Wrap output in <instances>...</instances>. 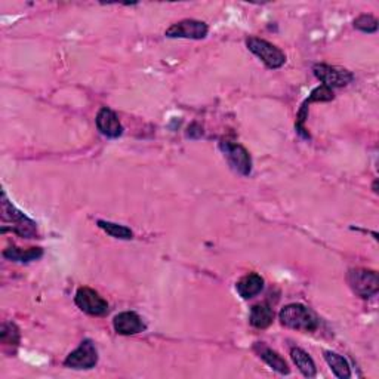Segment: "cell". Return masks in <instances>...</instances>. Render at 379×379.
<instances>
[{
    "label": "cell",
    "mask_w": 379,
    "mask_h": 379,
    "mask_svg": "<svg viewBox=\"0 0 379 379\" xmlns=\"http://www.w3.org/2000/svg\"><path fill=\"white\" fill-rule=\"evenodd\" d=\"M254 351L256 352L259 359H263L270 366L273 371L279 372L280 375H289L291 373V369H289V366H287L286 360L279 354L277 351L271 350L264 343H256L254 345Z\"/></svg>",
    "instance_id": "obj_12"
},
{
    "label": "cell",
    "mask_w": 379,
    "mask_h": 379,
    "mask_svg": "<svg viewBox=\"0 0 379 379\" xmlns=\"http://www.w3.org/2000/svg\"><path fill=\"white\" fill-rule=\"evenodd\" d=\"M113 328L119 335L130 336L146 331V323L142 322V319L137 315V312L123 311L114 317Z\"/></svg>",
    "instance_id": "obj_10"
},
{
    "label": "cell",
    "mask_w": 379,
    "mask_h": 379,
    "mask_svg": "<svg viewBox=\"0 0 379 379\" xmlns=\"http://www.w3.org/2000/svg\"><path fill=\"white\" fill-rule=\"evenodd\" d=\"M326 363L329 364V368L332 369L333 375L339 379H348L351 378V368L348 361L335 351H324L323 352Z\"/></svg>",
    "instance_id": "obj_17"
},
{
    "label": "cell",
    "mask_w": 379,
    "mask_h": 379,
    "mask_svg": "<svg viewBox=\"0 0 379 379\" xmlns=\"http://www.w3.org/2000/svg\"><path fill=\"white\" fill-rule=\"evenodd\" d=\"M263 289H264V279L256 273L246 274V276L242 277L236 284V291L243 299H251L258 294H261Z\"/></svg>",
    "instance_id": "obj_13"
},
{
    "label": "cell",
    "mask_w": 379,
    "mask_h": 379,
    "mask_svg": "<svg viewBox=\"0 0 379 379\" xmlns=\"http://www.w3.org/2000/svg\"><path fill=\"white\" fill-rule=\"evenodd\" d=\"M354 27L363 33H375L378 30V20L373 15L363 14L354 20Z\"/></svg>",
    "instance_id": "obj_21"
},
{
    "label": "cell",
    "mask_w": 379,
    "mask_h": 379,
    "mask_svg": "<svg viewBox=\"0 0 379 379\" xmlns=\"http://www.w3.org/2000/svg\"><path fill=\"white\" fill-rule=\"evenodd\" d=\"M74 303L83 312L89 316L102 317L109 315V303L97 291L90 287H79L74 296Z\"/></svg>",
    "instance_id": "obj_7"
},
{
    "label": "cell",
    "mask_w": 379,
    "mask_h": 379,
    "mask_svg": "<svg viewBox=\"0 0 379 379\" xmlns=\"http://www.w3.org/2000/svg\"><path fill=\"white\" fill-rule=\"evenodd\" d=\"M95 122L99 132L109 138H119L123 134V126L119 120V117H117V114L113 110L107 107H102L98 111Z\"/></svg>",
    "instance_id": "obj_11"
},
{
    "label": "cell",
    "mask_w": 379,
    "mask_h": 379,
    "mask_svg": "<svg viewBox=\"0 0 379 379\" xmlns=\"http://www.w3.org/2000/svg\"><path fill=\"white\" fill-rule=\"evenodd\" d=\"M97 226L106 231L109 236L119 239V240H130L134 237V233L130 228H128L126 226L122 224H116V222H110V221H104V219H98Z\"/></svg>",
    "instance_id": "obj_18"
},
{
    "label": "cell",
    "mask_w": 379,
    "mask_h": 379,
    "mask_svg": "<svg viewBox=\"0 0 379 379\" xmlns=\"http://www.w3.org/2000/svg\"><path fill=\"white\" fill-rule=\"evenodd\" d=\"M274 320V310L263 303V304H255L251 308V316H249V322L256 329H267L273 324Z\"/></svg>",
    "instance_id": "obj_15"
},
{
    "label": "cell",
    "mask_w": 379,
    "mask_h": 379,
    "mask_svg": "<svg viewBox=\"0 0 379 379\" xmlns=\"http://www.w3.org/2000/svg\"><path fill=\"white\" fill-rule=\"evenodd\" d=\"M209 33L207 24L199 20H182L172 24L165 32L169 39H191V41H202Z\"/></svg>",
    "instance_id": "obj_9"
},
{
    "label": "cell",
    "mask_w": 379,
    "mask_h": 379,
    "mask_svg": "<svg viewBox=\"0 0 379 379\" xmlns=\"http://www.w3.org/2000/svg\"><path fill=\"white\" fill-rule=\"evenodd\" d=\"M4 256L9 261H15V263H32L43 256L42 247H29V249H21L17 246H9L8 249L4 251Z\"/></svg>",
    "instance_id": "obj_14"
},
{
    "label": "cell",
    "mask_w": 379,
    "mask_h": 379,
    "mask_svg": "<svg viewBox=\"0 0 379 379\" xmlns=\"http://www.w3.org/2000/svg\"><path fill=\"white\" fill-rule=\"evenodd\" d=\"M335 98L333 95V89L331 88H326V86H319L316 88L312 92L308 95V98L303 102V106H310L311 102H328V101H332Z\"/></svg>",
    "instance_id": "obj_20"
},
{
    "label": "cell",
    "mask_w": 379,
    "mask_h": 379,
    "mask_svg": "<svg viewBox=\"0 0 379 379\" xmlns=\"http://www.w3.org/2000/svg\"><path fill=\"white\" fill-rule=\"evenodd\" d=\"M20 329L15 323L6 322L0 326V341L5 345H18L20 344Z\"/></svg>",
    "instance_id": "obj_19"
},
{
    "label": "cell",
    "mask_w": 379,
    "mask_h": 379,
    "mask_svg": "<svg viewBox=\"0 0 379 379\" xmlns=\"http://www.w3.org/2000/svg\"><path fill=\"white\" fill-rule=\"evenodd\" d=\"M312 73L326 88H344L350 85L354 79V76L347 69L338 67V65L329 64H316L312 67Z\"/></svg>",
    "instance_id": "obj_8"
},
{
    "label": "cell",
    "mask_w": 379,
    "mask_h": 379,
    "mask_svg": "<svg viewBox=\"0 0 379 379\" xmlns=\"http://www.w3.org/2000/svg\"><path fill=\"white\" fill-rule=\"evenodd\" d=\"M246 46L254 55H256L261 61L266 64V67L270 70H277L286 64V55L282 49L276 45H273L264 39L249 37L246 39Z\"/></svg>",
    "instance_id": "obj_4"
},
{
    "label": "cell",
    "mask_w": 379,
    "mask_h": 379,
    "mask_svg": "<svg viewBox=\"0 0 379 379\" xmlns=\"http://www.w3.org/2000/svg\"><path fill=\"white\" fill-rule=\"evenodd\" d=\"M219 150L224 154L228 165L243 177H249L252 174V158L249 151L243 146L230 141H221Z\"/></svg>",
    "instance_id": "obj_5"
},
{
    "label": "cell",
    "mask_w": 379,
    "mask_h": 379,
    "mask_svg": "<svg viewBox=\"0 0 379 379\" xmlns=\"http://www.w3.org/2000/svg\"><path fill=\"white\" fill-rule=\"evenodd\" d=\"M291 357H292L296 368L299 369V372L303 373L305 378H315L316 376V373H317L316 363L310 357L307 351H304L303 348H298V347L292 348Z\"/></svg>",
    "instance_id": "obj_16"
},
{
    "label": "cell",
    "mask_w": 379,
    "mask_h": 379,
    "mask_svg": "<svg viewBox=\"0 0 379 379\" xmlns=\"http://www.w3.org/2000/svg\"><path fill=\"white\" fill-rule=\"evenodd\" d=\"M279 320L284 326L299 332H315L319 329V317L303 304L284 305L279 312Z\"/></svg>",
    "instance_id": "obj_1"
},
{
    "label": "cell",
    "mask_w": 379,
    "mask_h": 379,
    "mask_svg": "<svg viewBox=\"0 0 379 379\" xmlns=\"http://www.w3.org/2000/svg\"><path fill=\"white\" fill-rule=\"evenodd\" d=\"M2 219L5 224H12L11 231L18 234L20 237L25 239L39 237L36 222L21 211H18V209L6 199L5 193L2 194Z\"/></svg>",
    "instance_id": "obj_2"
},
{
    "label": "cell",
    "mask_w": 379,
    "mask_h": 379,
    "mask_svg": "<svg viewBox=\"0 0 379 379\" xmlns=\"http://www.w3.org/2000/svg\"><path fill=\"white\" fill-rule=\"evenodd\" d=\"M347 282L351 291L363 299L375 296L379 291V277L375 270L351 268L347 273Z\"/></svg>",
    "instance_id": "obj_3"
},
{
    "label": "cell",
    "mask_w": 379,
    "mask_h": 379,
    "mask_svg": "<svg viewBox=\"0 0 379 379\" xmlns=\"http://www.w3.org/2000/svg\"><path fill=\"white\" fill-rule=\"evenodd\" d=\"M98 363V350L90 339H85L74 351H71L64 360L65 368L76 371L94 369Z\"/></svg>",
    "instance_id": "obj_6"
}]
</instances>
